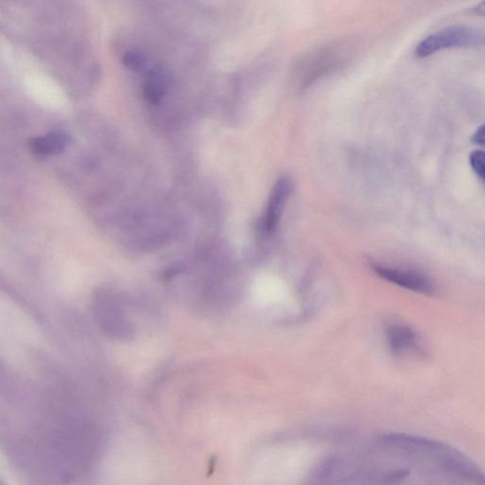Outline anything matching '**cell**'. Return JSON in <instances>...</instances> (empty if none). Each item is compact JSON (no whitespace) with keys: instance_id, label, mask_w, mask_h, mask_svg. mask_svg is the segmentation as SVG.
I'll use <instances>...</instances> for the list:
<instances>
[{"instance_id":"9c48e42d","label":"cell","mask_w":485,"mask_h":485,"mask_svg":"<svg viewBox=\"0 0 485 485\" xmlns=\"http://www.w3.org/2000/svg\"><path fill=\"white\" fill-rule=\"evenodd\" d=\"M470 164L481 180H484V153L476 151L470 156Z\"/></svg>"},{"instance_id":"277c9868","label":"cell","mask_w":485,"mask_h":485,"mask_svg":"<svg viewBox=\"0 0 485 485\" xmlns=\"http://www.w3.org/2000/svg\"><path fill=\"white\" fill-rule=\"evenodd\" d=\"M385 334L387 344L395 355L415 353L419 356H426V349L419 334L408 325L398 322H387L385 325Z\"/></svg>"},{"instance_id":"7a4b0ae2","label":"cell","mask_w":485,"mask_h":485,"mask_svg":"<svg viewBox=\"0 0 485 485\" xmlns=\"http://www.w3.org/2000/svg\"><path fill=\"white\" fill-rule=\"evenodd\" d=\"M484 30L464 26L445 28L426 36L415 49V57L426 58L437 52L452 49H467L484 44Z\"/></svg>"},{"instance_id":"52a82bcc","label":"cell","mask_w":485,"mask_h":485,"mask_svg":"<svg viewBox=\"0 0 485 485\" xmlns=\"http://www.w3.org/2000/svg\"><path fill=\"white\" fill-rule=\"evenodd\" d=\"M166 78L160 71H154L148 75L144 83V96L147 101L157 104L166 90Z\"/></svg>"},{"instance_id":"30bf717a","label":"cell","mask_w":485,"mask_h":485,"mask_svg":"<svg viewBox=\"0 0 485 485\" xmlns=\"http://www.w3.org/2000/svg\"><path fill=\"white\" fill-rule=\"evenodd\" d=\"M474 142H476V144H484V127H481L477 131L475 135H474L473 138Z\"/></svg>"},{"instance_id":"3957f363","label":"cell","mask_w":485,"mask_h":485,"mask_svg":"<svg viewBox=\"0 0 485 485\" xmlns=\"http://www.w3.org/2000/svg\"><path fill=\"white\" fill-rule=\"evenodd\" d=\"M373 271L385 280L397 284L404 288L411 290L416 293L435 295L437 293V287L433 281L422 273L400 269H394L382 266V264H373Z\"/></svg>"},{"instance_id":"ba28073f","label":"cell","mask_w":485,"mask_h":485,"mask_svg":"<svg viewBox=\"0 0 485 485\" xmlns=\"http://www.w3.org/2000/svg\"><path fill=\"white\" fill-rule=\"evenodd\" d=\"M124 63L134 71H141L146 65V58L139 52L131 51L124 55Z\"/></svg>"},{"instance_id":"6da1fadb","label":"cell","mask_w":485,"mask_h":485,"mask_svg":"<svg viewBox=\"0 0 485 485\" xmlns=\"http://www.w3.org/2000/svg\"><path fill=\"white\" fill-rule=\"evenodd\" d=\"M347 54V47L341 44L317 47L297 61L294 77L302 88H308L344 65Z\"/></svg>"},{"instance_id":"8992f818","label":"cell","mask_w":485,"mask_h":485,"mask_svg":"<svg viewBox=\"0 0 485 485\" xmlns=\"http://www.w3.org/2000/svg\"><path fill=\"white\" fill-rule=\"evenodd\" d=\"M71 141V136L66 131L55 129L46 136L30 139L29 147L36 157L47 158L65 151Z\"/></svg>"},{"instance_id":"5b68a950","label":"cell","mask_w":485,"mask_h":485,"mask_svg":"<svg viewBox=\"0 0 485 485\" xmlns=\"http://www.w3.org/2000/svg\"><path fill=\"white\" fill-rule=\"evenodd\" d=\"M292 189H293V182L291 178L286 175L279 178L273 187L264 218V228L269 235L274 233L278 227L284 206L291 194Z\"/></svg>"}]
</instances>
